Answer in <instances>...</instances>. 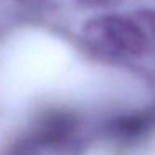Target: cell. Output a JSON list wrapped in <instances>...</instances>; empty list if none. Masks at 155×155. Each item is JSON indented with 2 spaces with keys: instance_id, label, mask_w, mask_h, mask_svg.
<instances>
[{
  "instance_id": "obj_6",
  "label": "cell",
  "mask_w": 155,
  "mask_h": 155,
  "mask_svg": "<svg viewBox=\"0 0 155 155\" xmlns=\"http://www.w3.org/2000/svg\"><path fill=\"white\" fill-rule=\"evenodd\" d=\"M10 2H15V4H25V2H28V0H10Z\"/></svg>"
},
{
  "instance_id": "obj_2",
  "label": "cell",
  "mask_w": 155,
  "mask_h": 155,
  "mask_svg": "<svg viewBox=\"0 0 155 155\" xmlns=\"http://www.w3.org/2000/svg\"><path fill=\"white\" fill-rule=\"evenodd\" d=\"M78 37L90 54L110 62H134L148 57L147 38L134 10L98 12L82 22Z\"/></svg>"
},
{
  "instance_id": "obj_4",
  "label": "cell",
  "mask_w": 155,
  "mask_h": 155,
  "mask_svg": "<svg viewBox=\"0 0 155 155\" xmlns=\"http://www.w3.org/2000/svg\"><path fill=\"white\" fill-rule=\"evenodd\" d=\"M135 15H137L138 22H140L142 28H143L145 38H147V52L148 57L155 60V8L152 7H140L135 8Z\"/></svg>"
},
{
  "instance_id": "obj_5",
  "label": "cell",
  "mask_w": 155,
  "mask_h": 155,
  "mask_svg": "<svg viewBox=\"0 0 155 155\" xmlns=\"http://www.w3.org/2000/svg\"><path fill=\"white\" fill-rule=\"evenodd\" d=\"M77 5L80 8L85 10H92L95 14L98 12H108V10H115L124 0H75Z\"/></svg>"
},
{
  "instance_id": "obj_3",
  "label": "cell",
  "mask_w": 155,
  "mask_h": 155,
  "mask_svg": "<svg viewBox=\"0 0 155 155\" xmlns=\"http://www.w3.org/2000/svg\"><path fill=\"white\" fill-rule=\"evenodd\" d=\"M155 138V104L117 110L94 127V142L114 155H132Z\"/></svg>"
},
{
  "instance_id": "obj_1",
  "label": "cell",
  "mask_w": 155,
  "mask_h": 155,
  "mask_svg": "<svg viewBox=\"0 0 155 155\" xmlns=\"http://www.w3.org/2000/svg\"><path fill=\"white\" fill-rule=\"evenodd\" d=\"M94 128L74 107H44L14 138L7 155H85Z\"/></svg>"
}]
</instances>
